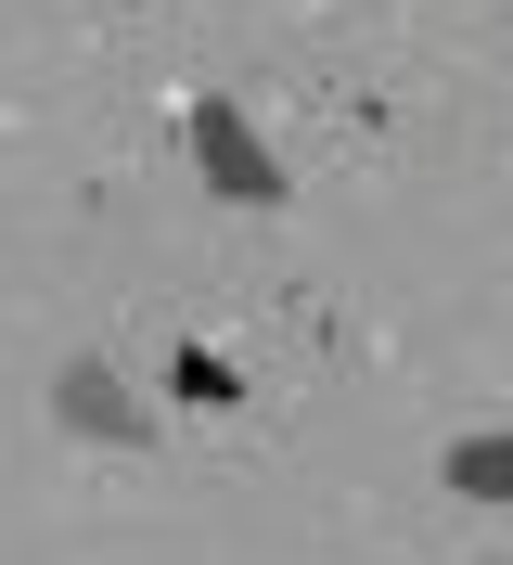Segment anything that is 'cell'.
I'll use <instances>...</instances> for the list:
<instances>
[{
    "label": "cell",
    "instance_id": "1",
    "mask_svg": "<svg viewBox=\"0 0 513 565\" xmlns=\"http://www.w3.org/2000/svg\"><path fill=\"white\" fill-rule=\"evenodd\" d=\"M193 168H205V193H232V206H282V154L244 129V104H218V90L193 104Z\"/></svg>",
    "mask_w": 513,
    "mask_h": 565
},
{
    "label": "cell",
    "instance_id": "2",
    "mask_svg": "<svg viewBox=\"0 0 513 565\" xmlns=\"http://www.w3.org/2000/svg\"><path fill=\"white\" fill-rule=\"evenodd\" d=\"M52 412H65L77 437H141V412L116 398V373H103V360H65V386H52Z\"/></svg>",
    "mask_w": 513,
    "mask_h": 565
},
{
    "label": "cell",
    "instance_id": "3",
    "mask_svg": "<svg viewBox=\"0 0 513 565\" xmlns=\"http://www.w3.org/2000/svg\"><path fill=\"white\" fill-rule=\"evenodd\" d=\"M449 489L462 501H513V424L501 437H449Z\"/></svg>",
    "mask_w": 513,
    "mask_h": 565
},
{
    "label": "cell",
    "instance_id": "4",
    "mask_svg": "<svg viewBox=\"0 0 513 565\" xmlns=\"http://www.w3.org/2000/svg\"><path fill=\"white\" fill-rule=\"evenodd\" d=\"M168 386L193 398V412H218V398H232V373H218V360H205V348H180V360H168Z\"/></svg>",
    "mask_w": 513,
    "mask_h": 565
}]
</instances>
